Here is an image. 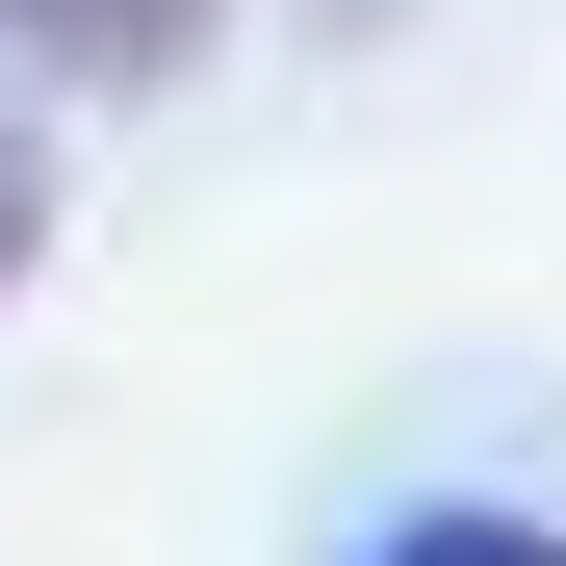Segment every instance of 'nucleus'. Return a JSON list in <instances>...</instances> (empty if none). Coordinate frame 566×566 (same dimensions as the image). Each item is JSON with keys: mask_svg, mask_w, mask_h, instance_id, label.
<instances>
[{"mask_svg": "<svg viewBox=\"0 0 566 566\" xmlns=\"http://www.w3.org/2000/svg\"><path fill=\"white\" fill-rule=\"evenodd\" d=\"M27 258H52V77L0 52V310H27Z\"/></svg>", "mask_w": 566, "mask_h": 566, "instance_id": "obj_3", "label": "nucleus"}, {"mask_svg": "<svg viewBox=\"0 0 566 566\" xmlns=\"http://www.w3.org/2000/svg\"><path fill=\"white\" fill-rule=\"evenodd\" d=\"M335 566H566V515H541V490H387Z\"/></svg>", "mask_w": 566, "mask_h": 566, "instance_id": "obj_2", "label": "nucleus"}, {"mask_svg": "<svg viewBox=\"0 0 566 566\" xmlns=\"http://www.w3.org/2000/svg\"><path fill=\"white\" fill-rule=\"evenodd\" d=\"M310 27H335V52H360V27H412V0H310Z\"/></svg>", "mask_w": 566, "mask_h": 566, "instance_id": "obj_4", "label": "nucleus"}, {"mask_svg": "<svg viewBox=\"0 0 566 566\" xmlns=\"http://www.w3.org/2000/svg\"><path fill=\"white\" fill-rule=\"evenodd\" d=\"M0 52H27L52 104H180V77L232 52V0H0Z\"/></svg>", "mask_w": 566, "mask_h": 566, "instance_id": "obj_1", "label": "nucleus"}]
</instances>
